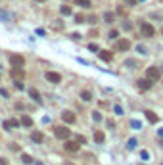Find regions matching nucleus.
Segmentation results:
<instances>
[{"mask_svg": "<svg viewBox=\"0 0 163 165\" xmlns=\"http://www.w3.org/2000/svg\"><path fill=\"white\" fill-rule=\"evenodd\" d=\"M0 165H8V161L6 159H0Z\"/></svg>", "mask_w": 163, "mask_h": 165, "instance_id": "43", "label": "nucleus"}, {"mask_svg": "<svg viewBox=\"0 0 163 165\" xmlns=\"http://www.w3.org/2000/svg\"><path fill=\"white\" fill-rule=\"evenodd\" d=\"M98 58L104 60V61H111L113 60V54L109 50H98Z\"/></svg>", "mask_w": 163, "mask_h": 165, "instance_id": "10", "label": "nucleus"}, {"mask_svg": "<svg viewBox=\"0 0 163 165\" xmlns=\"http://www.w3.org/2000/svg\"><path fill=\"white\" fill-rule=\"evenodd\" d=\"M0 96H4V98H6V96H8V90H6V89H2V90H0Z\"/></svg>", "mask_w": 163, "mask_h": 165, "instance_id": "42", "label": "nucleus"}, {"mask_svg": "<svg viewBox=\"0 0 163 165\" xmlns=\"http://www.w3.org/2000/svg\"><path fill=\"white\" fill-rule=\"evenodd\" d=\"M161 35H163V27H161Z\"/></svg>", "mask_w": 163, "mask_h": 165, "instance_id": "47", "label": "nucleus"}, {"mask_svg": "<svg viewBox=\"0 0 163 165\" xmlns=\"http://www.w3.org/2000/svg\"><path fill=\"white\" fill-rule=\"evenodd\" d=\"M104 19H106L108 23H113L115 21V14L113 12H106V14H104Z\"/></svg>", "mask_w": 163, "mask_h": 165, "instance_id": "18", "label": "nucleus"}, {"mask_svg": "<svg viewBox=\"0 0 163 165\" xmlns=\"http://www.w3.org/2000/svg\"><path fill=\"white\" fill-rule=\"evenodd\" d=\"M36 35H40V37H44L46 33H44V29H36Z\"/></svg>", "mask_w": 163, "mask_h": 165, "instance_id": "41", "label": "nucleus"}, {"mask_svg": "<svg viewBox=\"0 0 163 165\" xmlns=\"http://www.w3.org/2000/svg\"><path fill=\"white\" fill-rule=\"evenodd\" d=\"M94 140H96V144H104V140H106L104 132L102 131H96V132H94Z\"/></svg>", "mask_w": 163, "mask_h": 165, "instance_id": "14", "label": "nucleus"}, {"mask_svg": "<svg viewBox=\"0 0 163 165\" xmlns=\"http://www.w3.org/2000/svg\"><path fill=\"white\" fill-rule=\"evenodd\" d=\"M10 64H12V67H23V65H25V58L21 54H12V56H10Z\"/></svg>", "mask_w": 163, "mask_h": 165, "instance_id": "3", "label": "nucleus"}, {"mask_svg": "<svg viewBox=\"0 0 163 165\" xmlns=\"http://www.w3.org/2000/svg\"><path fill=\"white\" fill-rule=\"evenodd\" d=\"M136 52H138V54H142V56H144V54H148V48H146V46H144V44H138V46H136Z\"/></svg>", "mask_w": 163, "mask_h": 165, "instance_id": "23", "label": "nucleus"}, {"mask_svg": "<svg viewBox=\"0 0 163 165\" xmlns=\"http://www.w3.org/2000/svg\"><path fill=\"white\" fill-rule=\"evenodd\" d=\"M146 77H148L150 81H157L161 77V69L159 67H155V65H152V67L146 69Z\"/></svg>", "mask_w": 163, "mask_h": 165, "instance_id": "2", "label": "nucleus"}, {"mask_svg": "<svg viewBox=\"0 0 163 165\" xmlns=\"http://www.w3.org/2000/svg\"><path fill=\"white\" fill-rule=\"evenodd\" d=\"M77 142H79V144H85V142H86V136L79 135V136H77Z\"/></svg>", "mask_w": 163, "mask_h": 165, "instance_id": "30", "label": "nucleus"}, {"mask_svg": "<svg viewBox=\"0 0 163 165\" xmlns=\"http://www.w3.org/2000/svg\"><path fill=\"white\" fill-rule=\"evenodd\" d=\"M35 165H44V163H40V161H39V163H35Z\"/></svg>", "mask_w": 163, "mask_h": 165, "instance_id": "44", "label": "nucleus"}, {"mask_svg": "<svg viewBox=\"0 0 163 165\" xmlns=\"http://www.w3.org/2000/svg\"><path fill=\"white\" fill-rule=\"evenodd\" d=\"M10 125H12V127H19V121L17 119H10Z\"/></svg>", "mask_w": 163, "mask_h": 165, "instance_id": "34", "label": "nucleus"}, {"mask_svg": "<svg viewBox=\"0 0 163 165\" xmlns=\"http://www.w3.org/2000/svg\"><path fill=\"white\" fill-rule=\"evenodd\" d=\"M115 113H117V115H123V110H121V106H115Z\"/></svg>", "mask_w": 163, "mask_h": 165, "instance_id": "36", "label": "nucleus"}, {"mask_svg": "<svg viewBox=\"0 0 163 165\" xmlns=\"http://www.w3.org/2000/svg\"><path fill=\"white\" fill-rule=\"evenodd\" d=\"M46 81H50V82H54V85H60L61 82V75L60 73H56V71H46Z\"/></svg>", "mask_w": 163, "mask_h": 165, "instance_id": "6", "label": "nucleus"}, {"mask_svg": "<svg viewBox=\"0 0 163 165\" xmlns=\"http://www.w3.org/2000/svg\"><path fill=\"white\" fill-rule=\"evenodd\" d=\"M81 98H83L85 102H90V100H92V94H90L88 90H83V92H81Z\"/></svg>", "mask_w": 163, "mask_h": 165, "instance_id": "22", "label": "nucleus"}, {"mask_svg": "<svg viewBox=\"0 0 163 165\" xmlns=\"http://www.w3.org/2000/svg\"><path fill=\"white\" fill-rule=\"evenodd\" d=\"M79 146H81V144H79L77 140H67V142H65V150H67V152H77Z\"/></svg>", "mask_w": 163, "mask_h": 165, "instance_id": "11", "label": "nucleus"}, {"mask_svg": "<svg viewBox=\"0 0 163 165\" xmlns=\"http://www.w3.org/2000/svg\"><path fill=\"white\" fill-rule=\"evenodd\" d=\"M75 19H77V23H85V15H83V14H77Z\"/></svg>", "mask_w": 163, "mask_h": 165, "instance_id": "28", "label": "nucleus"}, {"mask_svg": "<svg viewBox=\"0 0 163 165\" xmlns=\"http://www.w3.org/2000/svg\"><path fill=\"white\" fill-rule=\"evenodd\" d=\"M144 115H146V119H148L150 123H157V121H159V117H157L154 111H150V110H148V111H144Z\"/></svg>", "mask_w": 163, "mask_h": 165, "instance_id": "13", "label": "nucleus"}, {"mask_svg": "<svg viewBox=\"0 0 163 165\" xmlns=\"http://www.w3.org/2000/svg\"><path fill=\"white\" fill-rule=\"evenodd\" d=\"M19 123H21L23 127H33V119H31L29 115H23V117H21V121H19Z\"/></svg>", "mask_w": 163, "mask_h": 165, "instance_id": "15", "label": "nucleus"}, {"mask_svg": "<svg viewBox=\"0 0 163 165\" xmlns=\"http://www.w3.org/2000/svg\"><path fill=\"white\" fill-rule=\"evenodd\" d=\"M125 2H127L129 6H136V2H138V0H125Z\"/></svg>", "mask_w": 163, "mask_h": 165, "instance_id": "37", "label": "nucleus"}, {"mask_svg": "<svg viewBox=\"0 0 163 165\" xmlns=\"http://www.w3.org/2000/svg\"><path fill=\"white\" fill-rule=\"evenodd\" d=\"M31 140L36 142V144H40L44 140V136H42V132H39V131H33V135H31Z\"/></svg>", "mask_w": 163, "mask_h": 165, "instance_id": "12", "label": "nucleus"}, {"mask_svg": "<svg viewBox=\"0 0 163 165\" xmlns=\"http://www.w3.org/2000/svg\"><path fill=\"white\" fill-rule=\"evenodd\" d=\"M10 77H12L14 81H23L25 79V69L23 67H14L10 71Z\"/></svg>", "mask_w": 163, "mask_h": 165, "instance_id": "5", "label": "nucleus"}, {"mask_svg": "<svg viewBox=\"0 0 163 165\" xmlns=\"http://www.w3.org/2000/svg\"><path fill=\"white\" fill-rule=\"evenodd\" d=\"M60 12H61V15H71V14H73V10H71V6H61V8H60Z\"/></svg>", "mask_w": 163, "mask_h": 165, "instance_id": "20", "label": "nucleus"}, {"mask_svg": "<svg viewBox=\"0 0 163 165\" xmlns=\"http://www.w3.org/2000/svg\"><path fill=\"white\" fill-rule=\"evenodd\" d=\"M54 136H56V138H60V140H67V138L71 136V131H69L67 127L60 125V127H56V129H54Z\"/></svg>", "mask_w": 163, "mask_h": 165, "instance_id": "1", "label": "nucleus"}, {"mask_svg": "<svg viewBox=\"0 0 163 165\" xmlns=\"http://www.w3.org/2000/svg\"><path fill=\"white\" fill-rule=\"evenodd\" d=\"M123 29H127V31H130V23H129V21H125V23H123Z\"/></svg>", "mask_w": 163, "mask_h": 165, "instance_id": "40", "label": "nucleus"}, {"mask_svg": "<svg viewBox=\"0 0 163 165\" xmlns=\"http://www.w3.org/2000/svg\"><path fill=\"white\" fill-rule=\"evenodd\" d=\"M71 39H73V40H79V39H81V35H79V33H73Z\"/></svg>", "mask_w": 163, "mask_h": 165, "instance_id": "39", "label": "nucleus"}, {"mask_svg": "<svg viewBox=\"0 0 163 165\" xmlns=\"http://www.w3.org/2000/svg\"><path fill=\"white\" fill-rule=\"evenodd\" d=\"M36 2H44V0H36Z\"/></svg>", "mask_w": 163, "mask_h": 165, "instance_id": "45", "label": "nucleus"}, {"mask_svg": "<svg viewBox=\"0 0 163 165\" xmlns=\"http://www.w3.org/2000/svg\"><path fill=\"white\" fill-rule=\"evenodd\" d=\"M125 67L134 69V67H136V61H134V60H125Z\"/></svg>", "mask_w": 163, "mask_h": 165, "instance_id": "24", "label": "nucleus"}, {"mask_svg": "<svg viewBox=\"0 0 163 165\" xmlns=\"http://www.w3.org/2000/svg\"><path fill=\"white\" fill-rule=\"evenodd\" d=\"M136 144H138V142H136V138H130V140L127 142V148H129V150H134Z\"/></svg>", "mask_w": 163, "mask_h": 165, "instance_id": "25", "label": "nucleus"}, {"mask_svg": "<svg viewBox=\"0 0 163 165\" xmlns=\"http://www.w3.org/2000/svg\"><path fill=\"white\" fill-rule=\"evenodd\" d=\"M161 165H163V163H161Z\"/></svg>", "mask_w": 163, "mask_h": 165, "instance_id": "49", "label": "nucleus"}, {"mask_svg": "<svg viewBox=\"0 0 163 165\" xmlns=\"http://www.w3.org/2000/svg\"><path fill=\"white\" fill-rule=\"evenodd\" d=\"M130 125H133V127H134V129H140V121H136V119H134V121H133V123H130Z\"/></svg>", "mask_w": 163, "mask_h": 165, "instance_id": "38", "label": "nucleus"}, {"mask_svg": "<svg viewBox=\"0 0 163 165\" xmlns=\"http://www.w3.org/2000/svg\"><path fill=\"white\" fill-rule=\"evenodd\" d=\"M138 2H142V0H138Z\"/></svg>", "mask_w": 163, "mask_h": 165, "instance_id": "48", "label": "nucleus"}, {"mask_svg": "<svg viewBox=\"0 0 163 165\" xmlns=\"http://www.w3.org/2000/svg\"><path fill=\"white\" fill-rule=\"evenodd\" d=\"M92 119L96 121V123H100V121H102V115H100V111H92Z\"/></svg>", "mask_w": 163, "mask_h": 165, "instance_id": "26", "label": "nucleus"}, {"mask_svg": "<svg viewBox=\"0 0 163 165\" xmlns=\"http://www.w3.org/2000/svg\"><path fill=\"white\" fill-rule=\"evenodd\" d=\"M140 29H142V35H144V37H148V39L155 35V29L152 27L150 23H142V25H140Z\"/></svg>", "mask_w": 163, "mask_h": 165, "instance_id": "7", "label": "nucleus"}, {"mask_svg": "<svg viewBox=\"0 0 163 165\" xmlns=\"http://www.w3.org/2000/svg\"><path fill=\"white\" fill-rule=\"evenodd\" d=\"M0 21H4V23L10 21V14L6 12V10H2V8H0Z\"/></svg>", "mask_w": 163, "mask_h": 165, "instance_id": "17", "label": "nucleus"}, {"mask_svg": "<svg viewBox=\"0 0 163 165\" xmlns=\"http://www.w3.org/2000/svg\"><path fill=\"white\" fill-rule=\"evenodd\" d=\"M65 165H73V163H65Z\"/></svg>", "mask_w": 163, "mask_h": 165, "instance_id": "46", "label": "nucleus"}, {"mask_svg": "<svg viewBox=\"0 0 163 165\" xmlns=\"http://www.w3.org/2000/svg\"><path fill=\"white\" fill-rule=\"evenodd\" d=\"M96 21H98V19H96V15H88V23H92V25H94Z\"/></svg>", "mask_w": 163, "mask_h": 165, "instance_id": "31", "label": "nucleus"}, {"mask_svg": "<svg viewBox=\"0 0 163 165\" xmlns=\"http://www.w3.org/2000/svg\"><path fill=\"white\" fill-rule=\"evenodd\" d=\"M21 161H23V163H27V165H31V163H35V159L31 157L29 154H23V156H21Z\"/></svg>", "mask_w": 163, "mask_h": 165, "instance_id": "19", "label": "nucleus"}, {"mask_svg": "<svg viewBox=\"0 0 163 165\" xmlns=\"http://www.w3.org/2000/svg\"><path fill=\"white\" fill-rule=\"evenodd\" d=\"M77 6H83V8H88L90 6V0H73Z\"/></svg>", "mask_w": 163, "mask_h": 165, "instance_id": "21", "label": "nucleus"}, {"mask_svg": "<svg viewBox=\"0 0 163 165\" xmlns=\"http://www.w3.org/2000/svg\"><path fill=\"white\" fill-rule=\"evenodd\" d=\"M61 119H64L65 123H69V125H73V123H75V113L65 110V111H61Z\"/></svg>", "mask_w": 163, "mask_h": 165, "instance_id": "9", "label": "nucleus"}, {"mask_svg": "<svg viewBox=\"0 0 163 165\" xmlns=\"http://www.w3.org/2000/svg\"><path fill=\"white\" fill-rule=\"evenodd\" d=\"M140 157H142V161H148V159H150V154L146 152V150H142V152H140Z\"/></svg>", "mask_w": 163, "mask_h": 165, "instance_id": "27", "label": "nucleus"}, {"mask_svg": "<svg viewBox=\"0 0 163 165\" xmlns=\"http://www.w3.org/2000/svg\"><path fill=\"white\" fill-rule=\"evenodd\" d=\"M29 96L33 98L35 102H40V94H39V90H36V89H29Z\"/></svg>", "mask_w": 163, "mask_h": 165, "instance_id": "16", "label": "nucleus"}, {"mask_svg": "<svg viewBox=\"0 0 163 165\" xmlns=\"http://www.w3.org/2000/svg\"><path fill=\"white\" fill-rule=\"evenodd\" d=\"M130 40L129 39H117V42H115V48L119 50V52H127V50H130Z\"/></svg>", "mask_w": 163, "mask_h": 165, "instance_id": "4", "label": "nucleus"}, {"mask_svg": "<svg viewBox=\"0 0 163 165\" xmlns=\"http://www.w3.org/2000/svg\"><path fill=\"white\" fill-rule=\"evenodd\" d=\"M117 37H119L117 31H109V39H117Z\"/></svg>", "mask_w": 163, "mask_h": 165, "instance_id": "32", "label": "nucleus"}, {"mask_svg": "<svg viewBox=\"0 0 163 165\" xmlns=\"http://www.w3.org/2000/svg\"><path fill=\"white\" fill-rule=\"evenodd\" d=\"M15 89H17V90H23V82H21V81H15Z\"/></svg>", "mask_w": 163, "mask_h": 165, "instance_id": "33", "label": "nucleus"}, {"mask_svg": "<svg viewBox=\"0 0 163 165\" xmlns=\"http://www.w3.org/2000/svg\"><path fill=\"white\" fill-rule=\"evenodd\" d=\"M88 50H92V52H98L100 48H98V44H94V42H92V44H88Z\"/></svg>", "mask_w": 163, "mask_h": 165, "instance_id": "29", "label": "nucleus"}, {"mask_svg": "<svg viewBox=\"0 0 163 165\" xmlns=\"http://www.w3.org/2000/svg\"><path fill=\"white\" fill-rule=\"evenodd\" d=\"M136 82H138V89H140V90H150V89H152V85H154V81H150L148 77H146V79L136 81Z\"/></svg>", "mask_w": 163, "mask_h": 165, "instance_id": "8", "label": "nucleus"}, {"mask_svg": "<svg viewBox=\"0 0 163 165\" xmlns=\"http://www.w3.org/2000/svg\"><path fill=\"white\" fill-rule=\"evenodd\" d=\"M2 127L6 129V131H10V129H12V125H10V121H4V123H2Z\"/></svg>", "mask_w": 163, "mask_h": 165, "instance_id": "35", "label": "nucleus"}]
</instances>
